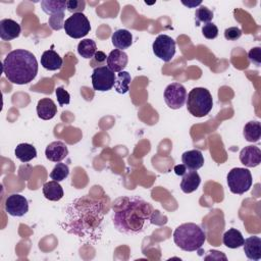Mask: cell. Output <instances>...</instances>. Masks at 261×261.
Segmentation results:
<instances>
[{"mask_svg":"<svg viewBox=\"0 0 261 261\" xmlns=\"http://www.w3.org/2000/svg\"><path fill=\"white\" fill-rule=\"evenodd\" d=\"M244 240L245 239L242 232L236 228H229L227 231L224 232L222 238L223 244L230 249H237L243 246Z\"/></svg>","mask_w":261,"mask_h":261,"instance_id":"24","label":"cell"},{"mask_svg":"<svg viewBox=\"0 0 261 261\" xmlns=\"http://www.w3.org/2000/svg\"><path fill=\"white\" fill-rule=\"evenodd\" d=\"M55 94H56V98H57L58 104L60 106H63L65 104H69V102H70V95L62 87H58L55 90Z\"/></svg>","mask_w":261,"mask_h":261,"instance_id":"33","label":"cell"},{"mask_svg":"<svg viewBox=\"0 0 261 261\" xmlns=\"http://www.w3.org/2000/svg\"><path fill=\"white\" fill-rule=\"evenodd\" d=\"M69 174V168L68 166L65 164V163H61V162H58L54 168L52 169V171L50 172V177L53 179V180H56V181H61L63 179H65Z\"/></svg>","mask_w":261,"mask_h":261,"instance_id":"30","label":"cell"},{"mask_svg":"<svg viewBox=\"0 0 261 261\" xmlns=\"http://www.w3.org/2000/svg\"><path fill=\"white\" fill-rule=\"evenodd\" d=\"M86 2L83 0H68L66 1V9L71 13H83Z\"/></svg>","mask_w":261,"mask_h":261,"instance_id":"31","label":"cell"},{"mask_svg":"<svg viewBox=\"0 0 261 261\" xmlns=\"http://www.w3.org/2000/svg\"><path fill=\"white\" fill-rule=\"evenodd\" d=\"M114 72L106 65L98 66L94 68L92 73V86L95 91L105 92L114 87L115 83Z\"/></svg>","mask_w":261,"mask_h":261,"instance_id":"8","label":"cell"},{"mask_svg":"<svg viewBox=\"0 0 261 261\" xmlns=\"http://www.w3.org/2000/svg\"><path fill=\"white\" fill-rule=\"evenodd\" d=\"M201 184V177L195 170H189L182 175L180 181V189L184 193L190 194L195 192Z\"/></svg>","mask_w":261,"mask_h":261,"instance_id":"20","label":"cell"},{"mask_svg":"<svg viewBox=\"0 0 261 261\" xmlns=\"http://www.w3.org/2000/svg\"><path fill=\"white\" fill-rule=\"evenodd\" d=\"M132 82V76L127 71H120L117 73L114 83V89L119 94H125L129 90V84Z\"/></svg>","mask_w":261,"mask_h":261,"instance_id":"28","label":"cell"},{"mask_svg":"<svg viewBox=\"0 0 261 261\" xmlns=\"http://www.w3.org/2000/svg\"><path fill=\"white\" fill-rule=\"evenodd\" d=\"M63 60L57 52L52 49L46 50L41 56V65L47 70H57L62 66Z\"/></svg>","mask_w":261,"mask_h":261,"instance_id":"19","label":"cell"},{"mask_svg":"<svg viewBox=\"0 0 261 261\" xmlns=\"http://www.w3.org/2000/svg\"><path fill=\"white\" fill-rule=\"evenodd\" d=\"M2 69L6 79L12 84L25 85L36 77L38 61L32 52L15 49L5 56Z\"/></svg>","mask_w":261,"mask_h":261,"instance_id":"3","label":"cell"},{"mask_svg":"<svg viewBox=\"0 0 261 261\" xmlns=\"http://www.w3.org/2000/svg\"><path fill=\"white\" fill-rule=\"evenodd\" d=\"M45 155L48 160L58 163L68 155V149L63 142L54 141L46 147Z\"/></svg>","mask_w":261,"mask_h":261,"instance_id":"12","label":"cell"},{"mask_svg":"<svg viewBox=\"0 0 261 261\" xmlns=\"http://www.w3.org/2000/svg\"><path fill=\"white\" fill-rule=\"evenodd\" d=\"M103 203L90 196L72 200L59 223L63 230L74 234L85 244H96L103 233Z\"/></svg>","mask_w":261,"mask_h":261,"instance_id":"1","label":"cell"},{"mask_svg":"<svg viewBox=\"0 0 261 261\" xmlns=\"http://www.w3.org/2000/svg\"><path fill=\"white\" fill-rule=\"evenodd\" d=\"M182 4L184 5H186V6H188V7H195V6H197V5H201V1H199V2H185V1H182Z\"/></svg>","mask_w":261,"mask_h":261,"instance_id":"39","label":"cell"},{"mask_svg":"<svg viewBox=\"0 0 261 261\" xmlns=\"http://www.w3.org/2000/svg\"><path fill=\"white\" fill-rule=\"evenodd\" d=\"M213 12L210 10L208 7L201 5L199 8H197L195 12V20H196V25H200L201 22H204L205 24L210 22L213 18Z\"/></svg>","mask_w":261,"mask_h":261,"instance_id":"29","label":"cell"},{"mask_svg":"<svg viewBox=\"0 0 261 261\" xmlns=\"http://www.w3.org/2000/svg\"><path fill=\"white\" fill-rule=\"evenodd\" d=\"M244 252L248 259L258 261L261 259V239L252 236L244 240Z\"/></svg>","mask_w":261,"mask_h":261,"instance_id":"16","label":"cell"},{"mask_svg":"<svg viewBox=\"0 0 261 261\" xmlns=\"http://www.w3.org/2000/svg\"><path fill=\"white\" fill-rule=\"evenodd\" d=\"M112 44L115 48L122 50L128 48L133 43V35L129 31L120 29L115 31L111 36Z\"/></svg>","mask_w":261,"mask_h":261,"instance_id":"21","label":"cell"},{"mask_svg":"<svg viewBox=\"0 0 261 261\" xmlns=\"http://www.w3.org/2000/svg\"><path fill=\"white\" fill-rule=\"evenodd\" d=\"M42 191L44 197L49 201H59L64 195L62 187L56 180L45 182L43 185Z\"/></svg>","mask_w":261,"mask_h":261,"instance_id":"22","label":"cell"},{"mask_svg":"<svg viewBox=\"0 0 261 261\" xmlns=\"http://www.w3.org/2000/svg\"><path fill=\"white\" fill-rule=\"evenodd\" d=\"M242 36V31L237 27L228 28L224 31V38L228 41H236Z\"/></svg>","mask_w":261,"mask_h":261,"instance_id":"36","label":"cell"},{"mask_svg":"<svg viewBox=\"0 0 261 261\" xmlns=\"http://www.w3.org/2000/svg\"><path fill=\"white\" fill-rule=\"evenodd\" d=\"M175 245L184 251H198L206 241L204 229L196 223L188 222L177 226L173 231Z\"/></svg>","mask_w":261,"mask_h":261,"instance_id":"4","label":"cell"},{"mask_svg":"<svg viewBox=\"0 0 261 261\" xmlns=\"http://www.w3.org/2000/svg\"><path fill=\"white\" fill-rule=\"evenodd\" d=\"M182 164L187 167L188 170L197 171L204 164V157L199 150H190L186 151L181 156Z\"/></svg>","mask_w":261,"mask_h":261,"instance_id":"17","label":"cell"},{"mask_svg":"<svg viewBox=\"0 0 261 261\" xmlns=\"http://www.w3.org/2000/svg\"><path fill=\"white\" fill-rule=\"evenodd\" d=\"M64 13L62 14H57V15H52L49 17V24L53 30H60L64 27Z\"/></svg>","mask_w":261,"mask_h":261,"instance_id":"35","label":"cell"},{"mask_svg":"<svg viewBox=\"0 0 261 261\" xmlns=\"http://www.w3.org/2000/svg\"><path fill=\"white\" fill-rule=\"evenodd\" d=\"M240 161L247 167H256L261 162V151L256 146H247L240 152Z\"/></svg>","mask_w":261,"mask_h":261,"instance_id":"14","label":"cell"},{"mask_svg":"<svg viewBox=\"0 0 261 261\" xmlns=\"http://www.w3.org/2000/svg\"><path fill=\"white\" fill-rule=\"evenodd\" d=\"M112 208L113 225L122 233H141L152 223L154 209L139 196L120 197L113 202Z\"/></svg>","mask_w":261,"mask_h":261,"instance_id":"2","label":"cell"},{"mask_svg":"<svg viewBox=\"0 0 261 261\" xmlns=\"http://www.w3.org/2000/svg\"><path fill=\"white\" fill-rule=\"evenodd\" d=\"M14 154L21 162H29L37 156L36 148L29 143H20L16 146Z\"/></svg>","mask_w":261,"mask_h":261,"instance_id":"25","label":"cell"},{"mask_svg":"<svg viewBox=\"0 0 261 261\" xmlns=\"http://www.w3.org/2000/svg\"><path fill=\"white\" fill-rule=\"evenodd\" d=\"M20 25L13 19L4 18L0 20V38L4 41L16 39L20 35Z\"/></svg>","mask_w":261,"mask_h":261,"instance_id":"15","label":"cell"},{"mask_svg":"<svg viewBox=\"0 0 261 261\" xmlns=\"http://www.w3.org/2000/svg\"><path fill=\"white\" fill-rule=\"evenodd\" d=\"M174 172L176 175L182 176L187 172V167L184 164H178L174 166Z\"/></svg>","mask_w":261,"mask_h":261,"instance_id":"37","label":"cell"},{"mask_svg":"<svg viewBox=\"0 0 261 261\" xmlns=\"http://www.w3.org/2000/svg\"><path fill=\"white\" fill-rule=\"evenodd\" d=\"M41 7H42V10L50 16L62 14L66 9V1L43 0L41 1Z\"/></svg>","mask_w":261,"mask_h":261,"instance_id":"23","label":"cell"},{"mask_svg":"<svg viewBox=\"0 0 261 261\" xmlns=\"http://www.w3.org/2000/svg\"><path fill=\"white\" fill-rule=\"evenodd\" d=\"M57 113V106L50 98H43L37 103V114L43 120L52 119Z\"/></svg>","mask_w":261,"mask_h":261,"instance_id":"18","label":"cell"},{"mask_svg":"<svg viewBox=\"0 0 261 261\" xmlns=\"http://www.w3.org/2000/svg\"><path fill=\"white\" fill-rule=\"evenodd\" d=\"M187 109L195 117H204L212 109L213 100L206 88L197 87L190 91L187 96Z\"/></svg>","mask_w":261,"mask_h":261,"instance_id":"5","label":"cell"},{"mask_svg":"<svg viewBox=\"0 0 261 261\" xmlns=\"http://www.w3.org/2000/svg\"><path fill=\"white\" fill-rule=\"evenodd\" d=\"M244 137L246 141L255 143L261 138V124L257 120L249 121L244 126Z\"/></svg>","mask_w":261,"mask_h":261,"instance_id":"26","label":"cell"},{"mask_svg":"<svg viewBox=\"0 0 261 261\" xmlns=\"http://www.w3.org/2000/svg\"><path fill=\"white\" fill-rule=\"evenodd\" d=\"M5 211L11 216L21 217L29 211V202L24 196L12 194L5 200Z\"/></svg>","mask_w":261,"mask_h":261,"instance_id":"11","label":"cell"},{"mask_svg":"<svg viewBox=\"0 0 261 261\" xmlns=\"http://www.w3.org/2000/svg\"><path fill=\"white\" fill-rule=\"evenodd\" d=\"M106 61H107V66L113 72H120L126 66L128 62V57L124 51L119 49H114L109 53Z\"/></svg>","mask_w":261,"mask_h":261,"instance_id":"13","label":"cell"},{"mask_svg":"<svg viewBox=\"0 0 261 261\" xmlns=\"http://www.w3.org/2000/svg\"><path fill=\"white\" fill-rule=\"evenodd\" d=\"M77 52L79 54L87 59L94 57L95 53L97 52V46L95 41L92 39H84L77 45Z\"/></svg>","mask_w":261,"mask_h":261,"instance_id":"27","label":"cell"},{"mask_svg":"<svg viewBox=\"0 0 261 261\" xmlns=\"http://www.w3.org/2000/svg\"><path fill=\"white\" fill-rule=\"evenodd\" d=\"M249 60L255 64L256 66H260L261 64V48L260 47H254L252 48L248 53Z\"/></svg>","mask_w":261,"mask_h":261,"instance_id":"34","label":"cell"},{"mask_svg":"<svg viewBox=\"0 0 261 261\" xmlns=\"http://www.w3.org/2000/svg\"><path fill=\"white\" fill-rule=\"evenodd\" d=\"M252 182V174L247 168L234 167L227 174V186L233 194H245L250 190Z\"/></svg>","mask_w":261,"mask_h":261,"instance_id":"6","label":"cell"},{"mask_svg":"<svg viewBox=\"0 0 261 261\" xmlns=\"http://www.w3.org/2000/svg\"><path fill=\"white\" fill-rule=\"evenodd\" d=\"M154 54L164 62H169L175 54V41L167 35H159L152 44Z\"/></svg>","mask_w":261,"mask_h":261,"instance_id":"9","label":"cell"},{"mask_svg":"<svg viewBox=\"0 0 261 261\" xmlns=\"http://www.w3.org/2000/svg\"><path fill=\"white\" fill-rule=\"evenodd\" d=\"M63 29L70 38L81 39L90 33L91 24L84 13H73L65 19Z\"/></svg>","mask_w":261,"mask_h":261,"instance_id":"7","label":"cell"},{"mask_svg":"<svg viewBox=\"0 0 261 261\" xmlns=\"http://www.w3.org/2000/svg\"><path fill=\"white\" fill-rule=\"evenodd\" d=\"M94 57H95V59H96L98 62H103V61H105V60L107 59V56H106L105 53L102 52V51H97V52L95 53Z\"/></svg>","mask_w":261,"mask_h":261,"instance_id":"38","label":"cell"},{"mask_svg":"<svg viewBox=\"0 0 261 261\" xmlns=\"http://www.w3.org/2000/svg\"><path fill=\"white\" fill-rule=\"evenodd\" d=\"M202 34L206 39L212 40L218 36V29L213 22H208L202 28Z\"/></svg>","mask_w":261,"mask_h":261,"instance_id":"32","label":"cell"},{"mask_svg":"<svg viewBox=\"0 0 261 261\" xmlns=\"http://www.w3.org/2000/svg\"><path fill=\"white\" fill-rule=\"evenodd\" d=\"M187 90L179 83H172L164 90V101L171 109H179L187 100Z\"/></svg>","mask_w":261,"mask_h":261,"instance_id":"10","label":"cell"}]
</instances>
